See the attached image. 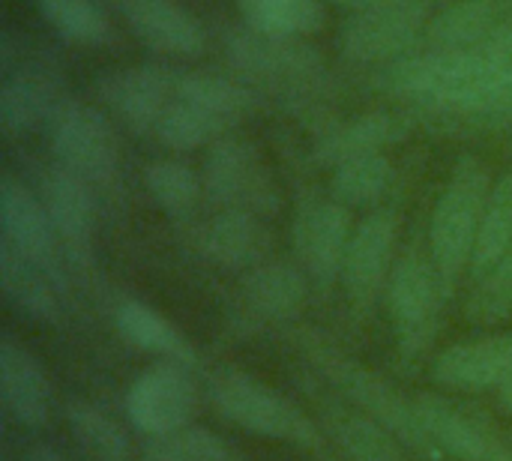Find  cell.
<instances>
[{
  "mask_svg": "<svg viewBox=\"0 0 512 461\" xmlns=\"http://www.w3.org/2000/svg\"><path fill=\"white\" fill-rule=\"evenodd\" d=\"M33 189L51 216L66 264H72L75 270H90L93 231H96V192L57 162L36 171Z\"/></svg>",
  "mask_w": 512,
  "mask_h": 461,
  "instance_id": "11",
  "label": "cell"
},
{
  "mask_svg": "<svg viewBox=\"0 0 512 461\" xmlns=\"http://www.w3.org/2000/svg\"><path fill=\"white\" fill-rule=\"evenodd\" d=\"M24 461H69L60 450H54V447H48V444H33L30 447V453H27V459Z\"/></svg>",
  "mask_w": 512,
  "mask_h": 461,
  "instance_id": "40",
  "label": "cell"
},
{
  "mask_svg": "<svg viewBox=\"0 0 512 461\" xmlns=\"http://www.w3.org/2000/svg\"><path fill=\"white\" fill-rule=\"evenodd\" d=\"M207 399L216 408V414L231 426H237L240 432L252 438L288 444L318 461H330L333 447L324 429L309 414H303L288 396L252 378L249 372L234 366L216 369L207 378Z\"/></svg>",
  "mask_w": 512,
  "mask_h": 461,
  "instance_id": "2",
  "label": "cell"
},
{
  "mask_svg": "<svg viewBox=\"0 0 512 461\" xmlns=\"http://www.w3.org/2000/svg\"><path fill=\"white\" fill-rule=\"evenodd\" d=\"M246 27L306 39L324 27V0H234Z\"/></svg>",
  "mask_w": 512,
  "mask_h": 461,
  "instance_id": "30",
  "label": "cell"
},
{
  "mask_svg": "<svg viewBox=\"0 0 512 461\" xmlns=\"http://www.w3.org/2000/svg\"><path fill=\"white\" fill-rule=\"evenodd\" d=\"M63 420L81 453L93 461H126L129 459V438L123 426L105 414L99 405L87 399H69L63 408Z\"/></svg>",
  "mask_w": 512,
  "mask_h": 461,
  "instance_id": "29",
  "label": "cell"
},
{
  "mask_svg": "<svg viewBox=\"0 0 512 461\" xmlns=\"http://www.w3.org/2000/svg\"><path fill=\"white\" fill-rule=\"evenodd\" d=\"M378 84L399 102L417 105L432 114L474 123L510 120L504 87L483 45L456 51L429 48L423 54H408L390 63Z\"/></svg>",
  "mask_w": 512,
  "mask_h": 461,
  "instance_id": "1",
  "label": "cell"
},
{
  "mask_svg": "<svg viewBox=\"0 0 512 461\" xmlns=\"http://www.w3.org/2000/svg\"><path fill=\"white\" fill-rule=\"evenodd\" d=\"M393 177H396L393 162L384 153L357 156L330 171V195L348 210L369 207L387 195V189L393 186Z\"/></svg>",
  "mask_w": 512,
  "mask_h": 461,
  "instance_id": "34",
  "label": "cell"
},
{
  "mask_svg": "<svg viewBox=\"0 0 512 461\" xmlns=\"http://www.w3.org/2000/svg\"><path fill=\"white\" fill-rule=\"evenodd\" d=\"M447 294L450 291L444 288L432 258L414 249L396 261L387 282V312L393 321V336L402 363L414 366L432 351L441 330Z\"/></svg>",
  "mask_w": 512,
  "mask_h": 461,
  "instance_id": "5",
  "label": "cell"
},
{
  "mask_svg": "<svg viewBox=\"0 0 512 461\" xmlns=\"http://www.w3.org/2000/svg\"><path fill=\"white\" fill-rule=\"evenodd\" d=\"M0 288L3 297L30 321L54 324L60 321V306L66 288L39 264L18 255L6 243H0Z\"/></svg>",
  "mask_w": 512,
  "mask_h": 461,
  "instance_id": "25",
  "label": "cell"
},
{
  "mask_svg": "<svg viewBox=\"0 0 512 461\" xmlns=\"http://www.w3.org/2000/svg\"><path fill=\"white\" fill-rule=\"evenodd\" d=\"M201 249L222 270H255L267 249L264 219L246 210H216L201 234Z\"/></svg>",
  "mask_w": 512,
  "mask_h": 461,
  "instance_id": "24",
  "label": "cell"
},
{
  "mask_svg": "<svg viewBox=\"0 0 512 461\" xmlns=\"http://www.w3.org/2000/svg\"><path fill=\"white\" fill-rule=\"evenodd\" d=\"M432 381L456 393H501L512 381V336H480L450 345L432 363Z\"/></svg>",
  "mask_w": 512,
  "mask_h": 461,
  "instance_id": "17",
  "label": "cell"
},
{
  "mask_svg": "<svg viewBox=\"0 0 512 461\" xmlns=\"http://www.w3.org/2000/svg\"><path fill=\"white\" fill-rule=\"evenodd\" d=\"M512 318V249L483 276H477L474 294L468 300V321L495 327Z\"/></svg>",
  "mask_w": 512,
  "mask_h": 461,
  "instance_id": "37",
  "label": "cell"
},
{
  "mask_svg": "<svg viewBox=\"0 0 512 461\" xmlns=\"http://www.w3.org/2000/svg\"><path fill=\"white\" fill-rule=\"evenodd\" d=\"M201 180L204 198L216 210H246L261 219L279 210L276 180L258 147L246 138L225 135L216 144H210Z\"/></svg>",
  "mask_w": 512,
  "mask_h": 461,
  "instance_id": "7",
  "label": "cell"
},
{
  "mask_svg": "<svg viewBox=\"0 0 512 461\" xmlns=\"http://www.w3.org/2000/svg\"><path fill=\"white\" fill-rule=\"evenodd\" d=\"M114 327L117 333L138 351L156 354L159 360H177L186 366H195V351L186 342V336L153 306L141 300H123L114 309Z\"/></svg>",
  "mask_w": 512,
  "mask_h": 461,
  "instance_id": "27",
  "label": "cell"
},
{
  "mask_svg": "<svg viewBox=\"0 0 512 461\" xmlns=\"http://www.w3.org/2000/svg\"><path fill=\"white\" fill-rule=\"evenodd\" d=\"M351 234V210L339 204L333 195H315L300 201L294 216V252L300 258L303 273L315 285L330 288L336 279H342Z\"/></svg>",
  "mask_w": 512,
  "mask_h": 461,
  "instance_id": "12",
  "label": "cell"
},
{
  "mask_svg": "<svg viewBox=\"0 0 512 461\" xmlns=\"http://www.w3.org/2000/svg\"><path fill=\"white\" fill-rule=\"evenodd\" d=\"M333 6H342L348 12H384V9H402V6H417V3H429V0H327Z\"/></svg>",
  "mask_w": 512,
  "mask_h": 461,
  "instance_id": "39",
  "label": "cell"
},
{
  "mask_svg": "<svg viewBox=\"0 0 512 461\" xmlns=\"http://www.w3.org/2000/svg\"><path fill=\"white\" fill-rule=\"evenodd\" d=\"M483 51H486V57H489V63H492L501 87H504L507 111L512 117V18L483 42Z\"/></svg>",
  "mask_w": 512,
  "mask_h": 461,
  "instance_id": "38",
  "label": "cell"
},
{
  "mask_svg": "<svg viewBox=\"0 0 512 461\" xmlns=\"http://www.w3.org/2000/svg\"><path fill=\"white\" fill-rule=\"evenodd\" d=\"M0 402L12 423L39 432L51 420V384L42 363L15 336L0 339Z\"/></svg>",
  "mask_w": 512,
  "mask_h": 461,
  "instance_id": "18",
  "label": "cell"
},
{
  "mask_svg": "<svg viewBox=\"0 0 512 461\" xmlns=\"http://www.w3.org/2000/svg\"><path fill=\"white\" fill-rule=\"evenodd\" d=\"M512 249V168L504 171L489 192L486 210H483V222H480V234H477V246H474V258H471V273L474 279L483 276L486 270H492L507 252Z\"/></svg>",
  "mask_w": 512,
  "mask_h": 461,
  "instance_id": "33",
  "label": "cell"
},
{
  "mask_svg": "<svg viewBox=\"0 0 512 461\" xmlns=\"http://www.w3.org/2000/svg\"><path fill=\"white\" fill-rule=\"evenodd\" d=\"M48 132L57 165L81 177L96 195H114L120 177V147L105 111L66 99Z\"/></svg>",
  "mask_w": 512,
  "mask_h": 461,
  "instance_id": "6",
  "label": "cell"
},
{
  "mask_svg": "<svg viewBox=\"0 0 512 461\" xmlns=\"http://www.w3.org/2000/svg\"><path fill=\"white\" fill-rule=\"evenodd\" d=\"M174 96L210 111L231 129L258 108V96L252 87H246L243 81L210 75V72H177Z\"/></svg>",
  "mask_w": 512,
  "mask_h": 461,
  "instance_id": "28",
  "label": "cell"
},
{
  "mask_svg": "<svg viewBox=\"0 0 512 461\" xmlns=\"http://www.w3.org/2000/svg\"><path fill=\"white\" fill-rule=\"evenodd\" d=\"M0 243L48 270L66 288V258L51 216L36 189L12 174H3L0 180Z\"/></svg>",
  "mask_w": 512,
  "mask_h": 461,
  "instance_id": "13",
  "label": "cell"
},
{
  "mask_svg": "<svg viewBox=\"0 0 512 461\" xmlns=\"http://www.w3.org/2000/svg\"><path fill=\"white\" fill-rule=\"evenodd\" d=\"M231 132L228 123H222L219 117H213L210 111L186 102V99H171L168 108L162 111L159 123H156V141L174 153H192L201 147L216 144L219 138H225Z\"/></svg>",
  "mask_w": 512,
  "mask_h": 461,
  "instance_id": "31",
  "label": "cell"
},
{
  "mask_svg": "<svg viewBox=\"0 0 512 461\" xmlns=\"http://www.w3.org/2000/svg\"><path fill=\"white\" fill-rule=\"evenodd\" d=\"M3 461H9V459H3Z\"/></svg>",
  "mask_w": 512,
  "mask_h": 461,
  "instance_id": "43",
  "label": "cell"
},
{
  "mask_svg": "<svg viewBox=\"0 0 512 461\" xmlns=\"http://www.w3.org/2000/svg\"><path fill=\"white\" fill-rule=\"evenodd\" d=\"M396 216L390 210H375L354 225L342 285L357 312H366L384 291L393 273V252H396Z\"/></svg>",
  "mask_w": 512,
  "mask_h": 461,
  "instance_id": "14",
  "label": "cell"
},
{
  "mask_svg": "<svg viewBox=\"0 0 512 461\" xmlns=\"http://www.w3.org/2000/svg\"><path fill=\"white\" fill-rule=\"evenodd\" d=\"M129 426L144 438H162L192 423L198 411V384L192 366L177 360H156L141 369L123 396Z\"/></svg>",
  "mask_w": 512,
  "mask_h": 461,
  "instance_id": "8",
  "label": "cell"
},
{
  "mask_svg": "<svg viewBox=\"0 0 512 461\" xmlns=\"http://www.w3.org/2000/svg\"><path fill=\"white\" fill-rule=\"evenodd\" d=\"M126 27L141 45L168 57H198L207 48L201 21L177 0H117Z\"/></svg>",
  "mask_w": 512,
  "mask_h": 461,
  "instance_id": "20",
  "label": "cell"
},
{
  "mask_svg": "<svg viewBox=\"0 0 512 461\" xmlns=\"http://www.w3.org/2000/svg\"><path fill=\"white\" fill-rule=\"evenodd\" d=\"M60 84L51 72L36 66L3 69L0 84V126L9 135H27L39 126H51L63 108Z\"/></svg>",
  "mask_w": 512,
  "mask_h": 461,
  "instance_id": "22",
  "label": "cell"
},
{
  "mask_svg": "<svg viewBox=\"0 0 512 461\" xmlns=\"http://www.w3.org/2000/svg\"><path fill=\"white\" fill-rule=\"evenodd\" d=\"M414 402L426 435L444 453V459L498 461L507 453L498 432L468 408L453 405L450 399L432 393H420L414 396Z\"/></svg>",
  "mask_w": 512,
  "mask_h": 461,
  "instance_id": "16",
  "label": "cell"
},
{
  "mask_svg": "<svg viewBox=\"0 0 512 461\" xmlns=\"http://www.w3.org/2000/svg\"><path fill=\"white\" fill-rule=\"evenodd\" d=\"M498 405H501V411H504V414H510L512 417V381L504 387V390H501V393H498Z\"/></svg>",
  "mask_w": 512,
  "mask_h": 461,
  "instance_id": "41",
  "label": "cell"
},
{
  "mask_svg": "<svg viewBox=\"0 0 512 461\" xmlns=\"http://www.w3.org/2000/svg\"><path fill=\"white\" fill-rule=\"evenodd\" d=\"M498 461H512V450H507V453H504Z\"/></svg>",
  "mask_w": 512,
  "mask_h": 461,
  "instance_id": "42",
  "label": "cell"
},
{
  "mask_svg": "<svg viewBox=\"0 0 512 461\" xmlns=\"http://www.w3.org/2000/svg\"><path fill=\"white\" fill-rule=\"evenodd\" d=\"M318 423L345 461H414V453L381 423L336 396L318 399Z\"/></svg>",
  "mask_w": 512,
  "mask_h": 461,
  "instance_id": "19",
  "label": "cell"
},
{
  "mask_svg": "<svg viewBox=\"0 0 512 461\" xmlns=\"http://www.w3.org/2000/svg\"><path fill=\"white\" fill-rule=\"evenodd\" d=\"M126 461H132V459H126Z\"/></svg>",
  "mask_w": 512,
  "mask_h": 461,
  "instance_id": "44",
  "label": "cell"
},
{
  "mask_svg": "<svg viewBox=\"0 0 512 461\" xmlns=\"http://www.w3.org/2000/svg\"><path fill=\"white\" fill-rule=\"evenodd\" d=\"M408 135V123L393 111H369L348 123L333 126L315 141L312 159L321 168H336L342 162H351L357 156L384 153L390 144H399Z\"/></svg>",
  "mask_w": 512,
  "mask_h": 461,
  "instance_id": "23",
  "label": "cell"
},
{
  "mask_svg": "<svg viewBox=\"0 0 512 461\" xmlns=\"http://www.w3.org/2000/svg\"><path fill=\"white\" fill-rule=\"evenodd\" d=\"M512 18V0H453L429 24V48H474Z\"/></svg>",
  "mask_w": 512,
  "mask_h": 461,
  "instance_id": "26",
  "label": "cell"
},
{
  "mask_svg": "<svg viewBox=\"0 0 512 461\" xmlns=\"http://www.w3.org/2000/svg\"><path fill=\"white\" fill-rule=\"evenodd\" d=\"M300 354L321 375V381H327V387L336 396H342L348 405H354L357 411L381 423L390 435H396L414 453V459L447 461L444 453L432 444V438L426 435L420 414H417V402L408 399L402 390H396L390 381L360 366L357 360L345 357L339 348H333L321 336H303Z\"/></svg>",
  "mask_w": 512,
  "mask_h": 461,
  "instance_id": "3",
  "label": "cell"
},
{
  "mask_svg": "<svg viewBox=\"0 0 512 461\" xmlns=\"http://www.w3.org/2000/svg\"><path fill=\"white\" fill-rule=\"evenodd\" d=\"M144 186L156 207L171 219H189L201 198H204V180L201 174L180 162V159H156L144 168Z\"/></svg>",
  "mask_w": 512,
  "mask_h": 461,
  "instance_id": "32",
  "label": "cell"
},
{
  "mask_svg": "<svg viewBox=\"0 0 512 461\" xmlns=\"http://www.w3.org/2000/svg\"><path fill=\"white\" fill-rule=\"evenodd\" d=\"M441 0L384 9V12H357L342 24L339 51L351 63H396L420 45L429 33L432 18L441 12Z\"/></svg>",
  "mask_w": 512,
  "mask_h": 461,
  "instance_id": "9",
  "label": "cell"
},
{
  "mask_svg": "<svg viewBox=\"0 0 512 461\" xmlns=\"http://www.w3.org/2000/svg\"><path fill=\"white\" fill-rule=\"evenodd\" d=\"M489 192V168L477 156H462L453 165L450 180L435 204L429 225V258L447 291L465 270H471Z\"/></svg>",
  "mask_w": 512,
  "mask_h": 461,
  "instance_id": "4",
  "label": "cell"
},
{
  "mask_svg": "<svg viewBox=\"0 0 512 461\" xmlns=\"http://www.w3.org/2000/svg\"><path fill=\"white\" fill-rule=\"evenodd\" d=\"M177 72L162 66H123L96 81V93L111 117L132 135L156 132V123L174 99Z\"/></svg>",
  "mask_w": 512,
  "mask_h": 461,
  "instance_id": "15",
  "label": "cell"
},
{
  "mask_svg": "<svg viewBox=\"0 0 512 461\" xmlns=\"http://www.w3.org/2000/svg\"><path fill=\"white\" fill-rule=\"evenodd\" d=\"M144 461H249L231 441L204 429V426H183L162 438H147Z\"/></svg>",
  "mask_w": 512,
  "mask_h": 461,
  "instance_id": "35",
  "label": "cell"
},
{
  "mask_svg": "<svg viewBox=\"0 0 512 461\" xmlns=\"http://www.w3.org/2000/svg\"><path fill=\"white\" fill-rule=\"evenodd\" d=\"M309 294V276L303 267L285 261H264L243 279L240 288V324L267 327L291 321Z\"/></svg>",
  "mask_w": 512,
  "mask_h": 461,
  "instance_id": "21",
  "label": "cell"
},
{
  "mask_svg": "<svg viewBox=\"0 0 512 461\" xmlns=\"http://www.w3.org/2000/svg\"><path fill=\"white\" fill-rule=\"evenodd\" d=\"M228 63L255 84L270 87H306L324 72L318 48L297 36H270L252 27L231 30L225 36Z\"/></svg>",
  "mask_w": 512,
  "mask_h": 461,
  "instance_id": "10",
  "label": "cell"
},
{
  "mask_svg": "<svg viewBox=\"0 0 512 461\" xmlns=\"http://www.w3.org/2000/svg\"><path fill=\"white\" fill-rule=\"evenodd\" d=\"M45 24L75 45H105L111 24L93 0H36Z\"/></svg>",
  "mask_w": 512,
  "mask_h": 461,
  "instance_id": "36",
  "label": "cell"
}]
</instances>
